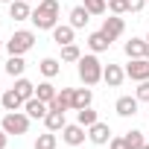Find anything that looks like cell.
I'll use <instances>...</instances> for the list:
<instances>
[{"mask_svg":"<svg viewBox=\"0 0 149 149\" xmlns=\"http://www.w3.org/2000/svg\"><path fill=\"white\" fill-rule=\"evenodd\" d=\"M146 6V0H129V12H140Z\"/></svg>","mask_w":149,"mask_h":149,"instance_id":"d6a6232c","label":"cell"},{"mask_svg":"<svg viewBox=\"0 0 149 149\" xmlns=\"http://www.w3.org/2000/svg\"><path fill=\"white\" fill-rule=\"evenodd\" d=\"M102 61L97 58V56H82L79 61H76V70H79V79L91 88V85H97V82H102Z\"/></svg>","mask_w":149,"mask_h":149,"instance_id":"7a4b0ae2","label":"cell"},{"mask_svg":"<svg viewBox=\"0 0 149 149\" xmlns=\"http://www.w3.org/2000/svg\"><path fill=\"white\" fill-rule=\"evenodd\" d=\"M102 32H105L111 41H117V38L126 32V21H123L120 15H108V18L102 21Z\"/></svg>","mask_w":149,"mask_h":149,"instance_id":"ba28073f","label":"cell"},{"mask_svg":"<svg viewBox=\"0 0 149 149\" xmlns=\"http://www.w3.org/2000/svg\"><path fill=\"white\" fill-rule=\"evenodd\" d=\"M85 137H88V129L79 126V123H67V126L61 129V140H64L67 146H82Z\"/></svg>","mask_w":149,"mask_h":149,"instance_id":"5b68a950","label":"cell"},{"mask_svg":"<svg viewBox=\"0 0 149 149\" xmlns=\"http://www.w3.org/2000/svg\"><path fill=\"white\" fill-rule=\"evenodd\" d=\"M88 21H91V12H88L85 6H73V9H70V26H73V29L88 26Z\"/></svg>","mask_w":149,"mask_h":149,"instance_id":"ac0fdd59","label":"cell"},{"mask_svg":"<svg viewBox=\"0 0 149 149\" xmlns=\"http://www.w3.org/2000/svg\"><path fill=\"white\" fill-rule=\"evenodd\" d=\"M88 47H91L94 53H105V50L111 47V38H108L102 29H100V32H91V35H88Z\"/></svg>","mask_w":149,"mask_h":149,"instance_id":"2e32d148","label":"cell"},{"mask_svg":"<svg viewBox=\"0 0 149 149\" xmlns=\"http://www.w3.org/2000/svg\"><path fill=\"white\" fill-rule=\"evenodd\" d=\"M108 9H111V15H126L129 12V0H108Z\"/></svg>","mask_w":149,"mask_h":149,"instance_id":"f546056e","label":"cell"},{"mask_svg":"<svg viewBox=\"0 0 149 149\" xmlns=\"http://www.w3.org/2000/svg\"><path fill=\"white\" fill-rule=\"evenodd\" d=\"M146 58H149V44H146Z\"/></svg>","mask_w":149,"mask_h":149,"instance_id":"d590c367","label":"cell"},{"mask_svg":"<svg viewBox=\"0 0 149 149\" xmlns=\"http://www.w3.org/2000/svg\"><path fill=\"white\" fill-rule=\"evenodd\" d=\"M134 97H137L140 102H149V79H143V82L137 85V91H134Z\"/></svg>","mask_w":149,"mask_h":149,"instance_id":"4dcf8cb0","label":"cell"},{"mask_svg":"<svg viewBox=\"0 0 149 149\" xmlns=\"http://www.w3.org/2000/svg\"><path fill=\"white\" fill-rule=\"evenodd\" d=\"M26 3H32V0H26Z\"/></svg>","mask_w":149,"mask_h":149,"instance_id":"74e56055","label":"cell"},{"mask_svg":"<svg viewBox=\"0 0 149 149\" xmlns=\"http://www.w3.org/2000/svg\"><path fill=\"white\" fill-rule=\"evenodd\" d=\"M29 120H32V117L24 114V111H6L0 129H3L6 134H26V132H29Z\"/></svg>","mask_w":149,"mask_h":149,"instance_id":"277c9868","label":"cell"},{"mask_svg":"<svg viewBox=\"0 0 149 149\" xmlns=\"http://www.w3.org/2000/svg\"><path fill=\"white\" fill-rule=\"evenodd\" d=\"M137 97H120L117 102H114V111L120 114V117H134L137 114Z\"/></svg>","mask_w":149,"mask_h":149,"instance_id":"8fae6325","label":"cell"},{"mask_svg":"<svg viewBox=\"0 0 149 149\" xmlns=\"http://www.w3.org/2000/svg\"><path fill=\"white\" fill-rule=\"evenodd\" d=\"M146 6H149V0H146Z\"/></svg>","mask_w":149,"mask_h":149,"instance_id":"ab89813d","label":"cell"},{"mask_svg":"<svg viewBox=\"0 0 149 149\" xmlns=\"http://www.w3.org/2000/svg\"><path fill=\"white\" fill-rule=\"evenodd\" d=\"M123 50H126L129 58H143L146 56V38H129Z\"/></svg>","mask_w":149,"mask_h":149,"instance_id":"e0dca14e","label":"cell"},{"mask_svg":"<svg viewBox=\"0 0 149 149\" xmlns=\"http://www.w3.org/2000/svg\"><path fill=\"white\" fill-rule=\"evenodd\" d=\"M140 149H149V143H143V146H140Z\"/></svg>","mask_w":149,"mask_h":149,"instance_id":"e575fe53","label":"cell"},{"mask_svg":"<svg viewBox=\"0 0 149 149\" xmlns=\"http://www.w3.org/2000/svg\"><path fill=\"white\" fill-rule=\"evenodd\" d=\"M9 18L12 21H29L32 18L29 3H26V0H12V3H9Z\"/></svg>","mask_w":149,"mask_h":149,"instance_id":"4fadbf2b","label":"cell"},{"mask_svg":"<svg viewBox=\"0 0 149 149\" xmlns=\"http://www.w3.org/2000/svg\"><path fill=\"white\" fill-rule=\"evenodd\" d=\"M91 102H94V94H91V88H73V111L88 108Z\"/></svg>","mask_w":149,"mask_h":149,"instance_id":"d6986e66","label":"cell"},{"mask_svg":"<svg viewBox=\"0 0 149 149\" xmlns=\"http://www.w3.org/2000/svg\"><path fill=\"white\" fill-rule=\"evenodd\" d=\"M24 111H26L32 120H44V117H47V111H50V105H47V102H41L38 97H32V100H26V102H24Z\"/></svg>","mask_w":149,"mask_h":149,"instance_id":"7c38bea8","label":"cell"},{"mask_svg":"<svg viewBox=\"0 0 149 149\" xmlns=\"http://www.w3.org/2000/svg\"><path fill=\"white\" fill-rule=\"evenodd\" d=\"M82 6H85L91 15H105V9H108V0H82Z\"/></svg>","mask_w":149,"mask_h":149,"instance_id":"4316f807","label":"cell"},{"mask_svg":"<svg viewBox=\"0 0 149 149\" xmlns=\"http://www.w3.org/2000/svg\"><path fill=\"white\" fill-rule=\"evenodd\" d=\"M58 15H61V6H58V0H38V6L32 9V24L38 29H56L58 26Z\"/></svg>","mask_w":149,"mask_h":149,"instance_id":"6da1fadb","label":"cell"},{"mask_svg":"<svg viewBox=\"0 0 149 149\" xmlns=\"http://www.w3.org/2000/svg\"><path fill=\"white\" fill-rule=\"evenodd\" d=\"M32 47H35V32H32V29H18V32H12V38L6 41L9 56H24V53H29Z\"/></svg>","mask_w":149,"mask_h":149,"instance_id":"3957f363","label":"cell"},{"mask_svg":"<svg viewBox=\"0 0 149 149\" xmlns=\"http://www.w3.org/2000/svg\"><path fill=\"white\" fill-rule=\"evenodd\" d=\"M44 126L50 129V132H61L64 126H67V120H64V111H47V117H44Z\"/></svg>","mask_w":149,"mask_h":149,"instance_id":"ffe728a7","label":"cell"},{"mask_svg":"<svg viewBox=\"0 0 149 149\" xmlns=\"http://www.w3.org/2000/svg\"><path fill=\"white\" fill-rule=\"evenodd\" d=\"M0 3H12V0H0Z\"/></svg>","mask_w":149,"mask_h":149,"instance_id":"8d00e7d4","label":"cell"},{"mask_svg":"<svg viewBox=\"0 0 149 149\" xmlns=\"http://www.w3.org/2000/svg\"><path fill=\"white\" fill-rule=\"evenodd\" d=\"M82 58V50L76 44H64L61 47V61H79Z\"/></svg>","mask_w":149,"mask_h":149,"instance_id":"83f0119b","label":"cell"},{"mask_svg":"<svg viewBox=\"0 0 149 149\" xmlns=\"http://www.w3.org/2000/svg\"><path fill=\"white\" fill-rule=\"evenodd\" d=\"M50 108L53 111H70L73 108V88H61L56 94V100L50 102Z\"/></svg>","mask_w":149,"mask_h":149,"instance_id":"30bf717a","label":"cell"},{"mask_svg":"<svg viewBox=\"0 0 149 149\" xmlns=\"http://www.w3.org/2000/svg\"><path fill=\"white\" fill-rule=\"evenodd\" d=\"M73 32H76V29H73L70 24H58V26L53 29V41H56L58 47H64V44H73Z\"/></svg>","mask_w":149,"mask_h":149,"instance_id":"9a60e30c","label":"cell"},{"mask_svg":"<svg viewBox=\"0 0 149 149\" xmlns=\"http://www.w3.org/2000/svg\"><path fill=\"white\" fill-rule=\"evenodd\" d=\"M6 143H9V134H6L3 129H0V149H6Z\"/></svg>","mask_w":149,"mask_h":149,"instance_id":"836d02e7","label":"cell"},{"mask_svg":"<svg viewBox=\"0 0 149 149\" xmlns=\"http://www.w3.org/2000/svg\"><path fill=\"white\" fill-rule=\"evenodd\" d=\"M73 149H76V146H73Z\"/></svg>","mask_w":149,"mask_h":149,"instance_id":"60d3db41","label":"cell"},{"mask_svg":"<svg viewBox=\"0 0 149 149\" xmlns=\"http://www.w3.org/2000/svg\"><path fill=\"white\" fill-rule=\"evenodd\" d=\"M108 146H111V149H129V146H126V137H111Z\"/></svg>","mask_w":149,"mask_h":149,"instance_id":"1f68e13d","label":"cell"},{"mask_svg":"<svg viewBox=\"0 0 149 149\" xmlns=\"http://www.w3.org/2000/svg\"><path fill=\"white\" fill-rule=\"evenodd\" d=\"M97 120H100V117H97V111H94L91 105H88V108H79V111H76V123H79V126H85V129H91V126H94Z\"/></svg>","mask_w":149,"mask_h":149,"instance_id":"d4e9b609","label":"cell"},{"mask_svg":"<svg viewBox=\"0 0 149 149\" xmlns=\"http://www.w3.org/2000/svg\"><path fill=\"white\" fill-rule=\"evenodd\" d=\"M38 70L44 73V79H53V76H58V73H61V61L58 58H41V64H38Z\"/></svg>","mask_w":149,"mask_h":149,"instance_id":"44dd1931","label":"cell"},{"mask_svg":"<svg viewBox=\"0 0 149 149\" xmlns=\"http://www.w3.org/2000/svg\"><path fill=\"white\" fill-rule=\"evenodd\" d=\"M88 140H91V143H97V146H105V143L111 140V126H108V123H102V120H97V123L88 129Z\"/></svg>","mask_w":149,"mask_h":149,"instance_id":"52a82bcc","label":"cell"},{"mask_svg":"<svg viewBox=\"0 0 149 149\" xmlns=\"http://www.w3.org/2000/svg\"><path fill=\"white\" fill-rule=\"evenodd\" d=\"M24 70H26L24 56H9V61H6V73L9 76H24Z\"/></svg>","mask_w":149,"mask_h":149,"instance_id":"603a6c76","label":"cell"},{"mask_svg":"<svg viewBox=\"0 0 149 149\" xmlns=\"http://www.w3.org/2000/svg\"><path fill=\"white\" fill-rule=\"evenodd\" d=\"M0 47H3V41H0Z\"/></svg>","mask_w":149,"mask_h":149,"instance_id":"f35d334b","label":"cell"},{"mask_svg":"<svg viewBox=\"0 0 149 149\" xmlns=\"http://www.w3.org/2000/svg\"><path fill=\"white\" fill-rule=\"evenodd\" d=\"M15 91H18V94L24 97V102L35 97V85H32L29 79H24V76H18V79H15Z\"/></svg>","mask_w":149,"mask_h":149,"instance_id":"cb8c5ba5","label":"cell"},{"mask_svg":"<svg viewBox=\"0 0 149 149\" xmlns=\"http://www.w3.org/2000/svg\"><path fill=\"white\" fill-rule=\"evenodd\" d=\"M0 102H3L6 111H21V108H24V97H21L15 88H9V91L0 94Z\"/></svg>","mask_w":149,"mask_h":149,"instance_id":"5bb4252c","label":"cell"},{"mask_svg":"<svg viewBox=\"0 0 149 149\" xmlns=\"http://www.w3.org/2000/svg\"><path fill=\"white\" fill-rule=\"evenodd\" d=\"M123 79H126V70H123L120 64H105V67H102V82H105L108 88H120Z\"/></svg>","mask_w":149,"mask_h":149,"instance_id":"9c48e42d","label":"cell"},{"mask_svg":"<svg viewBox=\"0 0 149 149\" xmlns=\"http://www.w3.org/2000/svg\"><path fill=\"white\" fill-rule=\"evenodd\" d=\"M56 94H58V91H56V85H53L50 79H47V82H41V85H35V97H38L41 102H47V105L56 100Z\"/></svg>","mask_w":149,"mask_h":149,"instance_id":"7402d4cb","label":"cell"},{"mask_svg":"<svg viewBox=\"0 0 149 149\" xmlns=\"http://www.w3.org/2000/svg\"><path fill=\"white\" fill-rule=\"evenodd\" d=\"M126 76L134 79V82L149 79V58H146V56H143V58H132V61L126 64Z\"/></svg>","mask_w":149,"mask_h":149,"instance_id":"8992f818","label":"cell"},{"mask_svg":"<svg viewBox=\"0 0 149 149\" xmlns=\"http://www.w3.org/2000/svg\"><path fill=\"white\" fill-rule=\"evenodd\" d=\"M32 149H56V132H50V129H47L44 134H38Z\"/></svg>","mask_w":149,"mask_h":149,"instance_id":"484cf974","label":"cell"},{"mask_svg":"<svg viewBox=\"0 0 149 149\" xmlns=\"http://www.w3.org/2000/svg\"><path fill=\"white\" fill-rule=\"evenodd\" d=\"M146 140H143V132H137V129H132V132H126V146L129 149H140Z\"/></svg>","mask_w":149,"mask_h":149,"instance_id":"f1b7e54d","label":"cell"}]
</instances>
